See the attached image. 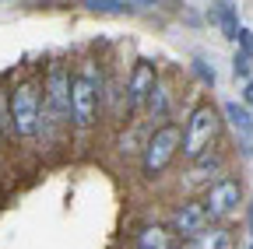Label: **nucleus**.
<instances>
[{
  "instance_id": "nucleus-1",
  "label": "nucleus",
  "mask_w": 253,
  "mask_h": 249,
  "mask_svg": "<svg viewBox=\"0 0 253 249\" xmlns=\"http://www.w3.org/2000/svg\"><path fill=\"white\" fill-rule=\"evenodd\" d=\"M221 109L218 106H211V102H204V106H197L194 112L186 116V123H183V144H179V154L186 162H197L201 154H208L211 151V144L218 141V134H221Z\"/></svg>"
},
{
  "instance_id": "nucleus-2",
  "label": "nucleus",
  "mask_w": 253,
  "mask_h": 249,
  "mask_svg": "<svg viewBox=\"0 0 253 249\" xmlns=\"http://www.w3.org/2000/svg\"><path fill=\"white\" fill-rule=\"evenodd\" d=\"M102 109V74H95V64L74 71L71 81V123L78 130H91Z\"/></svg>"
},
{
  "instance_id": "nucleus-3",
  "label": "nucleus",
  "mask_w": 253,
  "mask_h": 249,
  "mask_svg": "<svg viewBox=\"0 0 253 249\" xmlns=\"http://www.w3.org/2000/svg\"><path fill=\"white\" fill-rule=\"evenodd\" d=\"M179 144H183V127L176 123H162L155 127L144 141V151H141V176L144 179H158L179 154Z\"/></svg>"
},
{
  "instance_id": "nucleus-4",
  "label": "nucleus",
  "mask_w": 253,
  "mask_h": 249,
  "mask_svg": "<svg viewBox=\"0 0 253 249\" xmlns=\"http://www.w3.org/2000/svg\"><path fill=\"white\" fill-rule=\"evenodd\" d=\"M39 109H42V95H39L36 81L18 84L11 95V134L14 137H39Z\"/></svg>"
},
{
  "instance_id": "nucleus-5",
  "label": "nucleus",
  "mask_w": 253,
  "mask_h": 249,
  "mask_svg": "<svg viewBox=\"0 0 253 249\" xmlns=\"http://www.w3.org/2000/svg\"><path fill=\"white\" fill-rule=\"evenodd\" d=\"M201 204H204L211 221H229V217H236L239 207H243V182L236 176H221L218 182H211L204 190Z\"/></svg>"
},
{
  "instance_id": "nucleus-6",
  "label": "nucleus",
  "mask_w": 253,
  "mask_h": 249,
  "mask_svg": "<svg viewBox=\"0 0 253 249\" xmlns=\"http://www.w3.org/2000/svg\"><path fill=\"white\" fill-rule=\"evenodd\" d=\"M155 84H158V64L148 60V56H141L134 64V71H130V77H126V84H123V112L126 116L144 112Z\"/></svg>"
},
{
  "instance_id": "nucleus-7",
  "label": "nucleus",
  "mask_w": 253,
  "mask_h": 249,
  "mask_svg": "<svg viewBox=\"0 0 253 249\" xmlns=\"http://www.w3.org/2000/svg\"><path fill=\"white\" fill-rule=\"evenodd\" d=\"M71 81H74V74L63 64H53L49 74H46V95H42V102L53 112L56 127H71Z\"/></svg>"
},
{
  "instance_id": "nucleus-8",
  "label": "nucleus",
  "mask_w": 253,
  "mask_h": 249,
  "mask_svg": "<svg viewBox=\"0 0 253 249\" xmlns=\"http://www.w3.org/2000/svg\"><path fill=\"white\" fill-rule=\"evenodd\" d=\"M169 228H172L176 239L194 242L201 232L211 228V217H208V211H204L201 200H179V204L169 211Z\"/></svg>"
},
{
  "instance_id": "nucleus-9",
  "label": "nucleus",
  "mask_w": 253,
  "mask_h": 249,
  "mask_svg": "<svg viewBox=\"0 0 253 249\" xmlns=\"http://www.w3.org/2000/svg\"><path fill=\"white\" fill-rule=\"evenodd\" d=\"M221 116H225V123L236 130L239 147H243V158L253 162V112H250L243 102L229 99V102H221Z\"/></svg>"
},
{
  "instance_id": "nucleus-10",
  "label": "nucleus",
  "mask_w": 253,
  "mask_h": 249,
  "mask_svg": "<svg viewBox=\"0 0 253 249\" xmlns=\"http://www.w3.org/2000/svg\"><path fill=\"white\" fill-rule=\"evenodd\" d=\"M218 179H221V154L214 147L208 154H201L197 162H190V169L183 172V186H186V190H194V186H204V190H208V186L218 182Z\"/></svg>"
},
{
  "instance_id": "nucleus-11",
  "label": "nucleus",
  "mask_w": 253,
  "mask_h": 249,
  "mask_svg": "<svg viewBox=\"0 0 253 249\" xmlns=\"http://www.w3.org/2000/svg\"><path fill=\"white\" fill-rule=\"evenodd\" d=\"M176 246H179V239L172 235L169 225L151 221V225H141L134 232V249H176Z\"/></svg>"
},
{
  "instance_id": "nucleus-12",
  "label": "nucleus",
  "mask_w": 253,
  "mask_h": 249,
  "mask_svg": "<svg viewBox=\"0 0 253 249\" xmlns=\"http://www.w3.org/2000/svg\"><path fill=\"white\" fill-rule=\"evenodd\" d=\"M232 246H236V235L229 225H211L208 232H201L190 242V249H232Z\"/></svg>"
},
{
  "instance_id": "nucleus-13",
  "label": "nucleus",
  "mask_w": 253,
  "mask_h": 249,
  "mask_svg": "<svg viewBox=\"0 0 253 249\" xmlns=\"http://www.w3.org/2000/svg\"><path fill=\"white\" fill-rule=\"evenodd\" d=\"M211 21L221 28V36L225 39H232L236 42V36H239V11H236V4H214L211 7Z\"/></svg>"
},
{
  "instance_id": "nucleus-14",
  "label": "nucleus",
  "mask_w": 253,
  "mask_h": 249,
  "mask_svg": "<svg viewBox=\"0 0 253 249\" xmlns=\"http://www.w3.org/2000/svg\"><path fill=\"white\" fill-rule=\"evenodd\" d=\"M169 109H172V95H169V88L158 81L155 91H151V99H148V106H144V112L151 116V123L162 127V119H169Z\"/></svg>"
},
{
  "instance_id": "nucleus-15",
  "label": "nucleus",
  "mask_w": 253,
  "mask_h": 249,
  "mask_svg": "<svg viewBox=\"0 0 253 249\" xmlns=\"http://www.w3.org/2000/svg\"><path fill=\"white\" fill-rule=\"evenodd\" d=\"M84 7L95 11V14H123V11H134V4H126V0H88Z\"/></svg>"
},
{
  "instance_id": "nucleus-16",
  "label": "nucleus",
  "mask_w": 253,
  "mask_h": 249,
  "mask_svg": "<svg viewBox=\"0 0 253 249\" xmlns=\"http://www.w3.org/2000/svg\"><path fill=\"white\" fill-rule=\"evenodd\" d=\"M190 71H194V74H197V77H201V81H204L208 88H214V81H218V77H214V67L208 64L204 56H194V64H190Z\"/></svg>"
},
{
  "instance_id": "nucleus-17",
  "label": "nucleus",
  "mask_w": 253,
  "mask_h": 249,
  "mask_svg": "<svg viewBox=\"0 0 253 249\" xmlns=\"http://www.w3.org/2000/svg\"><path fill=\"white\" fill-rule=\"evenodd\" d=\"M232 74L243 77V81H250V56H243V53L232 56Z\"/></svg>"
},
{
  "instance_id": "nucleus-18",
  "label": "nucleus",
  "mask_w": 253,
  "mask_h": 249,
  "mask_svg": "<svg viewBox=\"0 0 253 249\" xmlns=\"http://www.w3.org/2000/svg\"><path fill=\"white\" fill-rule=\"evenodd\" d=\"M236 42H239V53L253 60V32H250V28H239V36H236Z\"/></svg>"
},
{
  "instance_id": "nucleus-19",
  "label": "nucleus",
  "mask_w": 253,
  "mask_h": 249,
  "mask_svg": "<svg viewBox=\"0 0 253 249\" xmlns=\"http://www.w3.org/2000/svg\"><path fill=\"white\" fill-rule=\"evenodd\" d=\"M243 106L253 112V77H250V81H246V88H243Z\"/></svg>"
},
{
  "instance_id": "nucleus-20",
  "label": "nucleus",
  "mask_w": 253,
  "mask_h": 249,
  "mask_svg": "<svg viewBox=\"0 0 253 249\" xmlns=\"http://www.w3.org/2000/svg\"><path fill=\"white\" fill-rule=\"evenodd\" d=\"M246 225H250V235H253V200H250V211H246Z\"/></svg>"
},
{
  "instance_id": "nucleus-21",
  "label": "nucleus",
  "mask_w": 253,
  "mask_h": 249,
  "mask_svg": "<svg viewBox=\"0 0 253 249\" xmlns=\"http://www.w3.org/2000/svg\"><path fill=\"white\" fill-rule=\"evenodd\" d=\"M0 137H4V127H0Z\"/></svg>"
},
{
  "instance_id": "nucleus-22",
  "label": "nucleus",
  "mask_w": 253,
  "mask_h": 249,
  "mask_svg": "<svg viewBox=\"0 0 253 249\" xmlns=\"http://www.w3.org/2000/svg\"><path fill=\"white\" fill-rule=\"evenodd\" d=\"M250 249H253V242H250Z\"/></svg>"
}]
</instances>
